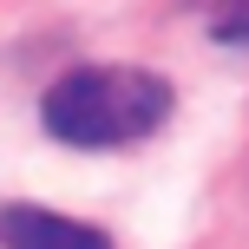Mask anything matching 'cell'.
<instances>
[{"instance_id": "obj_3", "label": "cell", "mask_w": 249, "mask_h": 249, "mask_svg": "<svg viewBox=\"0 0 249 249\" xmlns=\"http://www.w3.org/2000/svg\"><path fill=\"white\" fill-rule=\"evenodd\" d=\"M210 33L230 39V46H249V0H223L216 20H210Z\"/></svg>"}, {"instance_id": "obj_1", "label": "cell", "mask_w": 249, "mask_h": 249, "mask_svg": "<svg viewBox=\"0 0 249 249\" xmlns=\"http://www.w3.org/2000/svg\"><path fill=\"white\" fill-rule=\"evenodd\" d=\"M164 118H171V86L144 66H79L39 105V124L59 144H79V151L138 144Z\"/></svg>"}, {"instance_id": "obj_2", "label": "cell", "mask_w": 249, "mask_h": 249, "mask_svg": "<svg viewBox=\"0 0 249 249\" xmlns=\"http://www.w3.org/2000/svg\"><path fill=\"white\" fill-rule=\"evenodd\" d=\"M0 249H112V236L39 203H0Z\"/></svg>"}]
</instances>
